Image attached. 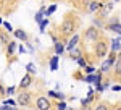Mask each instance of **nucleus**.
Returning a JSON list of instances; mask_svg holds the SVG:
<instances>
[{"label":"nucleus","instance_id":"1","mask_svg":"<svg viewBox=\"0 0 121 110\" xmlns=\"http://www.w3.org/2000/svg\"><path fill=\"white\" fill-rule=\"evenodd\" d=\"M76 21L74 19H71V18H66L65 21H63V24L60 26V32L63 34V36L66 37H69V36H73L74 34V31H76Z\"/></svg>","mask_w":121,"mask_h":110},{"label":"nucleus","instance_id":"2","mask_svg":"<svg viewBox=\"0 0 121 110\" xmlns=\"http://www.w3.org/2000/svg\"><path fill=\"white\" fill-rule=\"evenodd\" d=\"M31 102H32V94L23 89V91L18 94L16 104H18V105H21V107H28V105H31Z\"/></svg>","mask_w":121,"mask_h":110},{"label":"nucleus","instance_id":"3","mask_svg":"<svg viewBox=\"0 0 121 110\" xmlns=\"http://www.w3.org/2000/svg\"><path fill=\"white\" fill-rule=\"evenodd\" d=\"M115 62H116V55H115V52H112V54H110V58H107V60L102 63V66H100L102 73H108V71H110V68L115 65Z\"/></svg>","mask_w":121,"mask_h":110},{"label":"nucleus","instance_id":"4","mask_svg":"<svg viewBox=\"0 0 121 110\" xmlns=\"http://www.w3.org/2000/svg\"><path fill=\"white\" fill-rule=\"evenodd\" d=\"M86 41L87 42H95L97 39H99V29H95V28H89L87 31H86Z\"/></svg>","mask_w":121,"mask_h":110},{"label":"nucleus","instance_id":"5","mask_svg":"<svg viewBox=\"0 0 121 110\" xmlns=\"http://www.w3.org/2000/svg\"><path fill=\"white\" fill-rule=\"evenodd\" d=\"M36 107H37L39 110H47V109H50V101H48L47 97H44V96H39L37 101H36Z\"/></svg>","mask_w":121,"mask_h":110},{"label":"nucleus","instance_id":"6","mask_svg":"<svg viewBox=\"0 0 121 110\" xmlns=\"http://www.w3.org/2000/svg\"><path fill=\"white\" fill-rule=\"evenodd\" d=\"M105 54H107V42H105V41H99V39H97L95 55H97V57H103Z\"/></svg>","mask_w":121,"mask_h":110},{"label":"nucleus","instance_id":"7","mask_svg":"<svg viewBox=\"0 0 121 110\" xmlns=\"http://www.w3.org/2000/svg\"><path fill=\"white\" fill-rule=\"evenodd\" d=\"M31 82H32L31 74H26V76L21 79V82H19V87H21V89H26V87H29V86H31Z\"/></svg>","mask_w":121,"mask_h":110},{"label":"nucleus","instance_id":"8","mask_svg":"<svg viewBox=\"0 0 121 110\" xmlns=\"http://www.w3.org/2000/svg\"><path fill=\"white\" fill-rule=\"evenodd\" d=\"M108 29H110V31H115V32H118V34L121 36V24L118 23V19H113V23L108 24Z\"/></svg>","mask_w":121,"mask_h":110},{"label":"nucleus","instance_id":"9","mask_svg":"<svg viewBox=\"0 0 121 110\" xmlns=\"http://www.w3.org/2000/svg\"><path fill=\"white\" fill-rule=\"evenodd\" d=\"M100 8H102V3L100 2H91L89 7H87V11L92 13V11H97V10H100Z\"/></svg>","mask_w":121,"mask_h":110},{"label":"nucleus","instance_id":"10","mask_svg":"<svg viewBox=\"0 0 121 110\" xmlns=\"http://www.w3.org/2000/svg\"><path fill=\"white\" fill-rule=\"evenodd\" d=\"M78 42H79V36H78V34H74V36H73V39H71V41L68 42L66 49H68V50H73V49L78 46Z\"/></svg>","mask_w":121,"mask_h":110},{"label":"nucleus","instance_id":"11","mask_svg":"<svg viewBox=\"0 0 121 110\" xmlns=\"http://www.w3.org/2000/svg\"><path fill=\"white\" fill-rule=\"evenodd\" d=\"M58 58H60V57L56 54L55 57H52V60H50V70H52V71H56V70H58Z\"/></svg>","mask_w":121,"mask_h":110},{"label":"nucleus","instance_id":"12","mask_svg":"<svg viewBox=\"0 0 121 110\" xmlns=\"http://www.w3.org/2000/svg\"><path fill=\"white\" fill-rule=\"evenodd\" d=\"M115 74H116L118 78H121V58L120 57H118L116 62H115Z\"/></svg>","mask_w":121,"mask_h":110},{"label":"nucleus","instance_id":"13","mask_svg":"<svg viewBox=\"0 0 121 110\" xmlns=\"http://www.w3.org/2000/svg\"><path fill=\"white\" fill-rule=\"evenodd\" d=\"M15 32V36L18 37V39H21V41H28V34L23 31V29H16V31H13Z\"/></svg>","mask_w":121,"mask_h":110},{"label":"nucleus","instance_id":"14","mask_svg":"<svg viewBox=\"0 0 121 110\" xmlns=\"http://www.w3.org/2000/svg\"><path fill=\"white\" fill-rule=\"evenodd\" d=\"M113 10V2H110V3H107L105 7H103V10H102V16H107L110 11Z\"/></svg>","mask_w":121,"mask_h":110},{"label":"nucleus","instance_id":"15","mask_svg":"<svg viewBox=\"0 0 121 110\" xmlns=\"http://www.w3.org/2000/svg\"><path fill=\"white\" fill-rule=\"evenodd\" d=\"M7 46H8L7 54H8V55H13V54H15V50H16V42H8Z\"/></svg>","mask_w":121,"mask_h":110},{"label":"nucleus","instance_id":"16","mask_svg":"<svg viewBox=\"0 0 121 110\" xmlns=\"http://www.w3.org/2000/svg\"><path fill=\"white\" fill-rule=\"evenodd\" d=\"M0 41H2V44H3V46H7V44L10 42V41H8V36H7V34H5L3 31L0 32Z\"/></svg>","mask_w":121,"mask_h":110},{"label":"nucleus","instance_id":"17","mask_svg":"<svg viewBox=\"0 0 121 110\" xmlns=\"http://www.w3.org/2000/svg\"><path fill=\"white\" fill-rule=\"evenodd\" d=\"M26 70H28L29 73H34V74L37 73V70H36V65H34V63H28V65H26Z\"/></svg>","mask_w":121,"mask_h":110},{"label":"nucleus","instance_id":"18","mask_svg":"<svg viewBox=\"0 0 121 110\" xmlns=\"http://www.w3.org/2000/svg\"><path fill=\"white\" fill-rule=\"evenodd\" d=\"M63 49H65V47H63V44H60V42H55V52H56L58 55H61Z\"/></svg>","mask_w":121,"mask_h":110},{"label":"nucleus","instance_id":"19","mask_svg":"<svg viewBox=\"0 0 121 110\" xmlns=\"http://www.w3.org/2000/svg\"><path fill=\"white\" fill-rule=\"evenodd\" d=\"M112 44H113V46H112V50H113V52H115V50H120L121 46H120V41H118V39H115Z\"/></svg>","mask_w":121,"mask_h":110},{"label":"nucleus","instance_id":"20","mask_svg":"<svg viewBox=\"0 0 121 110\" xmlns=\"http://www.w3.org/2000/svg\"><path fill=\"white\" fill-rule=\"evenodd\" d=\"M55 10H56V5H50V8L45 11V18H47V16H50V15H52V13H53Z\"/></svg>","mask_w":121,"mask_h":110},{"label":"nucleus","instance_id":"21","mask_svg":"<svg viewBox=\"0 0 121 110\" xmlns=\"http://www.w3.org/2000/svg\"><path fill=\"white\" fill-rule=\"evenodd\" d=\"M39 24H40V31L44 32V29H45V26L48 24V19H47V18H45V19H42V21H40Z\"/></svg>","mask_w":121,"mask_h":110},{"label":"nucleus","instance_id":"22","mask_svg":"<svg viewBox=\"0 0 121 110\" xmlns=\"http://www.w3.org/2000/svg\"><path fill=\"white\" fill-rule=\"evenodd\" d=\"M3 26H5V29H7L8 32H13V28H11V24H10L8 21H5V23H3Z\"/></svg>","mask_w":121,"mask_h":110},{"label":"nucleus","instance_id":"23","mask_svg":"<svg viewBox=\"0 0 121 110\" xmlns=\"http://www.w3.org/2000/svg\"><path fill=\"white\" fill-rule=\"evenodd\" d=\"M76 60H78V63L81 65V66H86V60H84V58H82V57H81V55H79V57H78Z\"/></svg>","mask_w":121,"mask_h":110},{"label":"nucleus","instance_id":"24","mask_svg":"<svg viewBox=\"0 0 121 110\" xmlns=\"http://www.w3.org/2000/svg\"><path fill=\"white\" fill-rule=\"evenodd\" d=\"M55 99H60V101H63V99H65V96H63L61 92H55Z\"/></svg>","mask_w":121,"mask_h":110},{"label":"nucleus","instance_id":"25","mask_svg":"<svg viewBox=\"0 0 121 110\" xmlns=\"http://www.w3.org/2000/svg\"><path fill=\"white\" fill-rule=\"evenodd\" d=\"M84 68H86V71H87V73H94V71H95L92 66H84Z\"/></svg>","mask_w":121,"mask_h":110},{"label":"nucleus","instance_id":"26","mask_svg":"<svg viewBox=\"0 0 121 110\" xmlns=\"http://www.w3.org/2000/svg\"><path fill=\"white\" fill-rule=\"evenodd\" d=\"M94 24H95V26H102V21H99V19H95V21H94Z\"/></svg>","mask_w":121,"mask_h":110},{"label":"nucleus","instance_id":"27","mask_svg":"<svg viewBox=\"0 0 121 110\" xmlns=\"http://www.w3.org/2000/svg\"><path fill=\"white\" fill-rule=\"evenodd\" d=\"M13 91H15L13 87H8V89H7V94H13Z\"/></svg>","mask_w":121,"mask_h":110},{"label":"nucleus","instance_id":"28","mask_svg":"<svg viewBox=\"0 0 121 110\" xmlns=\"http://www.w3.org/2000/svg\"><path fill=\"white\" fill-rule=\"evenodd\" d=\"M65 107H66V104H65V102H61V104L58 105V109H65Z\"/></svg>","mask_w":121,"mask_h":110},{"label":"nucleus","instance_id":"29","mask_svg":"<svg viewBox=\"0 0 121 110\" xmlns=\"http://www.w3.org/2000/svg\"><path fill=\"white\" fill-rule=\"evenodd\" d=\"M48 96L50 97H55V91H48Z\"/></svg>","mask_w":121,"mask_h":110},{"label":"nucleus","instance_id":"30","mask_svg":"<svg viewBox=\"0 0 121 110\" xmlns=\"http://www.w3.org/2000/svg\"><path fill=\"white\" fill-rule=\"evenodd\" d=\"M120 58H121V54H120Z\"/></svg>","mask_w":121,"mask_h":110},{"label":"nucleus","instance_id":"31","mask_svg":"<svg viewBox=\"0 0 121 110\" xmlns=\"http://www.w3.org/2000/svg\"><path fill=\"white\" fill-rule=\"evenodd\" d=\"M113 2H116V0H113Z\"/></svg>","mask_w":121,"mask_h":110}]
</instances>
